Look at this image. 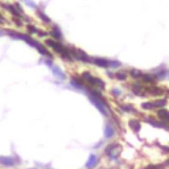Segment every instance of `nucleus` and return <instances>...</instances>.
<instances>
[{
    "instance_id": "f257e3e1",
    "label": "nucleus",
    "mask_w": 169,
    "mask_h": 169,
    "mask_svg": "<svg viewBox=\"0 0 169 169\" xmlns=\"http://www.w3.org/2000/svg\"><path fill=\"white\" fill-rule=\"evenodd\" d=\"M45 44H46L49 48H52L54 52H57V53H60V54L65 53L66 50H67L62 44H61V42H58L57 40H50V38H48V40L45 41Z\"/></svg>"
},
{
    "instance_id": "f03ea898",
    "label": "nucleus",
    "mask_w": 169,
    "mask_h": 169,
    "mask_svg": "<svg viewBox=\"0 0 169 169\" xmlns=\"http://www.w3.org/2000/svg\"><path fill=\"white\" fill-rule=\"evenodd\" d=\"M106 155L107 156H110L111 159H115V157H118V155H119V152H120V147L116 143H112V144H110L108 147L106 148Z\"/></svg>"
},
{
    "instance_id": "7ed1b4c3",
    "label": "nucleus",
    "mask_w": 169,
    "mask_h": 169,
    "mask_svg": "<svg viewBox=\"0 0 169 169\" xmlns=\"http://www.w3.org/2000/svg\"><path fill=\"white\" fill-rule=\"evenodd\" d=\"M0 164L4 166H13L16 164V159L11 156H1L0 157Z\"/></svg>"
},
{
    "instance_id": "20e7f679",
    "label": "nucleus",
    "mask_w": 169,
    "mask_h": 169,
    "mask_svg": "<svg viewBox=\"0 0 169 169\" xmlns=\"http://www.w3.org/2000/svg\"><path fill=\"white\" fill-rule=\"evenodd\" d=\"M115 135V128L111 123H107L106 127H104V138L106 139H111Z\"/></svg>"
},
{
    "instance_id": "39448f33",
    "label": "nucleus",
    "mask_w": 169,
    "mask_h": 169,
    "mask_svg": "<svg viewBox=\"0 0 169 169\" xmlns=\"http://www.w3.org/2000/svg\"><path fill=\"white\" fill-rule=\"evenodd\" d=\"M93 62H94L95 65L100 66V67H108V66H110V61L106 60V58H99V57H95V58H93Z\"/></svg>"
},
{
    "instance_id": "423d86ee",
    "label": "nucleus",
    "mask_w": 169,
    "mask_h": 169,
    "mask_svg": "<svg viewBox=\"0 0 169 169\" xmlns=\"http://www.w3.org/2000/svg\"><path fill=\"white\" fill-rule=\"evenodd\" d=\"M128 125H129V128H131L134 132H139L140 131V127H141L140 122H139L138 119H131L128 122Z\"/></svg>"
},
{
    "instance_id": "0eeeda50",
    "label": "nucleus",
    "mask_w": 169,
    "mask_h": 169,
    "mask_svg": "<svg viewBox=\"0 0 169 169\" xmlns=\"http://www.w3.org/2000/svg\"><path fill=\"white\" fill-rule=\"evenodd\" d=\"M97 163H98V156H97V155H90V157H89V160H87V163H86V168H87V169L94 168V166L97 165Z\"/></svg>"
},
{
    "instance_id": "6e6552de",
    "label": "nucleus",
    "mask_w": 169,
    "mask_h": 169,
    "mask_svg": "<svg viewBox=\"0 0 169 169\" xmlns=\"http://www.w3.org/2000/svg\"><path fill=\"white\" fill-rule=\"evenodd\" d=\"M157 118H160L163 122H169V111H166L164 108H160L157 111Z\"/></svg>"
},
{
    "instance_id": "1a4fd4ad",
    "label": "nucleus",
    "mask_w": 169,
    "mask_h": 169,
    "mask_svg": "<svg viewBox=\"0 0 169 169\" xmlns=\"http://www.w3.org/2000/svg\"><path fill=\"white\" fill-rule=\"evenodd\" d=\"M90 84H93V86H95V87H99V89H104V87H106V83H104L102 79L95 78V77H93V79H91Z\"/></svg>"
},
{
    "instance_id": "9d476101",
    "label": "nucleus",
    "mask_w": 169,
    "mask_h": 169,
    "mask_svg": "<svg viewBox=\"0 0 169 169\" xmlns=\"http://www.w3.org/2000/svg\"><path fill=\"white\" fill-rule=\"evenodd\" d=\"M50 35L53 36V38H56L57 41L62 38V33H61V31H60V28H58V27H53V28H52V31H50Z\"/></svg>"
},
{
    "instance_id": "9b49d317",
    "label": "nucleus",
    "mask_w": 169,
    "mask_h": 169,
    "mask_svg": "<svg viewBox=\"0 0 169 169\" xmlns=\"http://www.w3.org/2000/svg\"><path fill=\"white\" fill-rule=\"evenodd\" d=\"M50 67H52V72H53V74L56 75V77H58V78H61V79H63V78H65V74H63V73L61 72V69L58 67V66L52 65Z\"/></svg>"
},
{
    "instance_id": "f8f14e48",
    "label": "nucleus",
    "mask_w": 169,
    "mask_h": 169,
    "mask_svg": "<svg viewBox=\"0 0 169 169\" xmlns=\"http://www.w3.org/2000/svg\"><path fill=\"white\" fill-rule=\"evenodd\" d=\"M166 106V99H157L153 102V107L155 108H164Z\"/></svg>"
},
{
    "instance_id": "ddd939ff",
    "label": "nucleus",
    "mask_w": 169,
    "mask_h": 169,
    "mask_svg": "<svg viewBox=\"0 0 169 169\" xmlns=\"http://www.w3.org/2000/svg\"><path fill=\"white\" fill-rule=\"evenodd\" d=\"M127 72H124V70H120V72H116L115 73V78L119 79V81H125L127 79Z\"/></svg>"
},
{
    "instance_id": "4468645a",
    "label": "nucleus",
    "mask_w": 169,
    "mask_h": 169,
    "mask_svg": "<svg viewBox=\"0 0 169 169\" xmlns=\"http://www.w3.org/2000/svg\"><path fill=\"white\" fill-rule=\"evenodd\" d=\"M140 79L143 82H145V83H155V78L152 77V75H149V74H143Z\"/></svg>"
},
{
    "instance_id": "2eb2a0df",
    "label": "nucleus",
    "mask_w": 169,
    "mask_h": 169,
    "mask_svg": "<svg viewBox=\"0 0 169 169\" xmlns=\"http://www.w3.org/2000/svg\"><path fill=\"white\" fill-rule=\"evenodd\" d=\"M141 108L143 110H153V102H143L141 103Z\"/></svg>"
},
{
    "instance_id": "dca6fc26",
    "label": "nucleus",
    "mask_w": 169,
    "mask_h": 169,
    "mask_svg": "<svg viewBox=\"0 0 169 169\" xmlns=\"http://www.w3.org/2000/svg\"><path fill=\"white\" fill-rule=\"evenodd\" d=\"M129 74H131V77H134V78H141V75H143V73H141L140 70L132 69L131 72H129Z\"/></svg>"
},
{
    "instance_id": "f3484780",
    "label": "nucleus",
    "mask_w": 169,
    "mask_h": 169,
    "mask_svg": "<svg viewBox=\"0 0 169 169\" xmlns=\"http://www.w3.org/2000/svg\"><path fill=\"white\" fill-rule=\"evenodd\" d=\"M82 78H83L84 82H87V83H90L91 79H93V75L90 74V72H84L83 74H82Z\"/></svg>"
},
{
    "instance_id": "a211bd4d",
    "label": "nucleus",
    "mask_w": 169,
    "mask_h": 169,
    "mask_svg": "<svg viewBox=\"0 0 169 169\" xmlns=\"http://www.w3.org/2000/svg\"><path fill=\"white\" fill-rule=\"evenodd\" d=\"M149 91H152L151 94H153V95H160V94H163V90H161V89H157V87H151Z\"/></svg>"
},
{
    "instance_id": "6ab92c4d",
    "label": "nucleus",
    "mask_w": 169,
    "mask_h": 169,
    "mask_svg": "<svg viewBox=\"0 0 169 169\" xmlns=\"http://www.w3.org/2000/svg\"><path fill=\"white\" fill-rule=\"evenodd\" d=\"M38 16L41 17V20H42V21H45V22H50V19L46 15H45L44 12H41V11H38Z\"/></svg>"
},
{
    "instance_id": "aec40b11",
    "label": "nucleus",
    "mask_w": 169,
    "mask_h": 169,
    "mask_svg": "<svg viewBox=\"0 0 169 169\" xmlns=\"http://www.w3.org/2000/svg\"><path fill=\"white\" fill-rule=\"evenodd\" d=\"M111 93H112L114 97H120V95H122V90H120V89H116V87H114L112 90H111Z\"/></svg>"
},
{
    "instance_id": "412c9836",
    "label": "nucleus",
    "mask_w": 169,
    "mask_h": 169,
    "mask_svg": "<svg viewBox=\"0 0 169 169\" xmlns=\"http://www.w3.org/2000/svg\"><path fill=\"white\" fill-rule=\"evenodd\" d=\"M122 108L124 110V111H127V112H132V111H134V107H132L131 104H122Z\"/></svg>"
},
{
    "instance_id": "4be33fe9",
    "label": "nucleus",
    "mask_w": 169,
    "mask_h": 169,
    "mask_svg": "<svg viewBox=\"0 0 169 169\" xmlns=\"http://www.w3.org/2000/svg\"><path fill=\"white\" fill-rule=\"evenodd\" d=\"M28 32L29 33H38V29L33 25H28Z\"/></svg>"
},
{
    "instance_id": "5701e85b",
    "label": "nucleus",
    "mask_w": 169,
    "mask_h": 169,
    "mask_svg": "<svg viewBox=\"0 0 169 169\" xmlns=\"http://www.w3.org/2000/svg\"><path fill=\"white\" fill-rule=\"evenodd\" d=\"M110 66L111 67H120V62H118V61H110Z\"/></svg>"
},
{
    "instance_id": "b1692460",
    "label": "nucleus",
    "mask_w": 169,
    "mask_h": 169,
    "mask_svg": "<svg viewBox=\"0 0 169 169\" xmlns=\"http://www.w3.org/2000/svg\"><path fill=\"white\" fill-rule=\"evenodd\" d=\"M168 77H169V72H168Z\"/></svg>"
}]
</instances>
